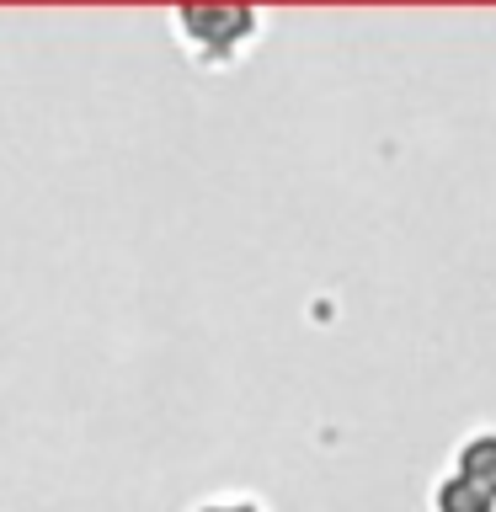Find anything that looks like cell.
Returning a JSON list of instances; mask_svg holds the SVG:
<instances>
[{
    "mask_svg": "<svg viewBox=\"0 0 496 512\" xmlns=\"http://www.w3.org/2000/svg\"><path fill=\"white\" fill-rule=\"evenodd\" d=\"M171 27L203 70H224V64H235L256 43L262 11H251V6H182V11H171Z\"/></svg>",
    "mask_w": 496,
    "mask_h": 512,
    "instance_id": "6da1fadb",
    "label": "cell"
},
{
    "mask_svg": "<svg viewBox=\"0 0 496 512\" xmlns=\"http://www.w3.org/2000/svg\"><path fill=\"white\" fill-rule=\"evenodd\" d=\"M432 512H496V427H480L459 443L454 470L432 491Z\"/></svg>",
    "mask_w": 496,
    "mask_h": 512,
    "instance_id": "7a4b0ae2",
    "label": "cell"
},
{
    "mask_svg": "<svg viewBox=\"0 0 496 512\" xmlns=\"http://www.w3.org/2000/svg\"><path fill=\"white\" fill-rule=\"evenodd\" d=\"M198 512H262V502H251V496H214Z\"/></svg>",
    "mask_w": 496,
    "mask_h": 512,
    "instance_id": "3957f363",
    "label": "cell"
}]
</instances>
